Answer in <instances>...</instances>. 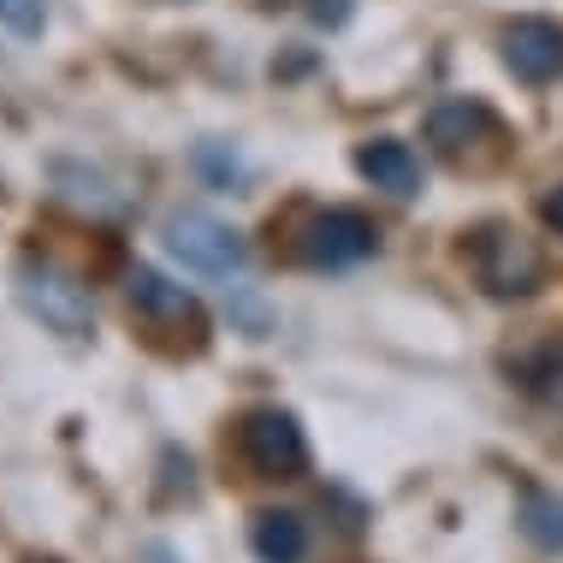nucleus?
Segmentation results:
<instances>
[{"label":"nucleus","mask_w":563,"mask_h":563,"mask_svg":"<svg viewBox=\"0 0 563 563\" xmlns=\"http://www.w3.org/2000/svg\"><path fill=\"white\" fill-rule=\"evenodd\" d=\"M379 250V232L356 208H327L302 225V262L309 267H356Z\"/></svg>","instance_id":"obj_5"},{"label":"nucleus","mask_w":563,"mask_h":563,"mask_svg":"<svg viewBox=\"0 0 563 563\" xmlns=\"http://www.w3.org/2000/svg\"><path fill=\"white\" fill-rule=\"evenodd\" d=\"M250 545L262 563H302L309 558V522L297 510H262L250 522Z\"/></svg>","instance_id":"obj_9"},{"label":"nucleus","mask_w":563,"mask_h":563,"mask_svg":"<svg viewBox=\"0 0 563 563\" xmlns=\"http://www.w3.org/2000/svg\"><path fill=\"white\" fill-rule=\"evenodd\" d=\"M522 534L545 545V552H563V498L545 493V486H522V510H516Z\"/></svg>","instance_id":"obj_10"},{"label":"nucleus","mask_w":563,"mask_h":563,"mask_svg":"<svg viewBox=\"0 0 563 563\" xmlns=\"http://www.w3.org/2000/svg\"><path fill=\"white\" fill-rule=\"evenodd\" d=\"M540 214H545V225H552V232H563V185H552V190H545Z\"/></svg>","instance_id":"obj_13"},{"label":"nucleus","mask_w":563,"mask_h":563,"mask_svg":"<svg viewBox=\"0 0 563 563\" xmlns=\"http://www.w3.org/2000/svg\"><path fill=\"white\" fill-rule=\"evenodd\" d=\"M356 173L368 178L374 190H386V196H416L421 190V161H416L409 143H398V136H374V143H362L356 148Z\"/></svg>","instance_id":"obj_8"},{"label":"nucleus","mask_w":563,"mask_h":563,"mask_svg":"<svg viewBox=\"0 0 563 563\" xmlns=\"http://www.w3.org/2000/svg\"><path fill=\"white\" fill-rule=\"evenodd\" d=\"M481 125H486V108H475V101H451V108H433V119H428L439 148H463Z\"/></svg>","instance_id":"obj_11"},{"label":"nucleus","mask_w":563,"mask_h":563,"mask_svg":"<svg viewBox=\"0 0 563 563\" xmlns=\"http://www.w3.org/2000/svg\"><path fill=\"white\" fill-rule=\"evenodd\" d=\"M12 279H19V302L48 332H59V339H89V332H96V297H89V285L78 273L30 255V262H19Z\"/></svg>","instance_id":"obj_2"},{"label":"nucleus","mask_w":563,"mask_h":563,"mask_svg":"<svg viewBox=\"0 0 563 563\" xmlns=\"http://www.w3.org/2000/svg\"><path fill=\"white\" fill-rule=\"evenodd\" d=\"M125 297H131V309L143 314L148 327H161V332H202V302H196L190 285H178V279H166L161 267H131L125 273Z\"/></svg>","instance_id":"obj_6"},{"label":"nucleus","mask_w":563,"mask_h":563,"mask_svg":"<svg viewBox=\"0 0 563 563\" xmlns=\"http://www.w3.org/2000/svg\"><path fill=\"white\" fill-rule=\"evenodd\" d=\"M161 238H166V255L185 273H196V279H238V273L250 267L243 232L225 225L220 214H208V208H178V214H166Z\"/></svg>","instance_id":"obj_1"},{"label":"nucleus","mask_w":563,"mask_h":563,"mask_svg":"<svg viewBox=\"0 0 563 563\" xmlns=\"http://www.w3.org/2000/svg\"><path fill=\"white\" fill-rule=\"evenodd\" d=\"M475 279L486 285V297L516 302V297H534L545 279V255L534 238L510 232V225H486L475 238Z\"/></svg>","instance_id":"obj_4"},{"label":"nucleus","mask_w":563,"mask_h":563,"mask_svg":"<svg viewBox=\"0 0 563 563\" xmlns=\"http://www.w3.org/2000/svg\"><path fill=\"white\" fill-rule=\"evenodd\" d=\"M498 54L522 84H552L563 78V24L552 19H510L498 36Z\"/></svg>","instance_id":"obj_7"},{"label":"nucleus","mask_w":563,"mask_h":563,"mask_svg":"<svg viewBox=\"0 0 563 563\" xmlns=\"http://www.w3.org/2000/svg\"><path fill=\"white\" fill-rule=\"evenodd\" d=\"M0 24H7L12 36L36 42L42 30H48V0H0Z\"/></svg>","instance_id":"obj_12"},{"label":"nucleus","mask_w":563,"mask_h":563,"mask_svg":"<svg viewBox=\"0 0 563 563\" xmlns=\"http://www.w3.org/2000/svg\"><path fill=\"white\" fill-rule=\"evenodd\" d=\"M238 456L255 481H297L309 468V439L302 421L279 404H262L238 421Z\"/></svg>","instance_id":"obj_3"},{"label":"nucleus","mask_w":563,"mask_h":563,"mask_svg":"<svg viewBox=\"0 0 563 563\" xmlns=\"http://www.w3.org/2000/svg\"><path fill=\"white\" fill-rule=\"evenodd\" d=\"M30 563H54V558H30Z\"/></svg>","instance_id":"obj_14"}]
</instances>
